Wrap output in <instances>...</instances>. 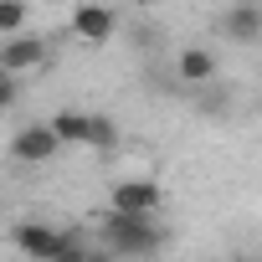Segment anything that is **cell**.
<instances>
[{
    "label": "cell",
    "instance_id": "cell-4",
    "mask_svg": "<svg viewBox=\"0 0 262 262\" xmlns=\"http://www.w3.org/2000/svg\"><path fill=\"white\" fill-rule=\"evenodd\" d=\"M57 149L62 144L52 134V123H26V128H16V139H11V160L16 165H47Z\"/></svg>",
    "mask_w": 262,
    "mask_h": 262
},
{
    "label": "cell",
    "instance_id": "cell-8",
    "mask_svg": "<svg viewBox=\"0 0 262 262\" xmlns=\"http://www.w3.org/2000/svg\"><path fill=\"white\" fill-rule=\"evenodd\" d=\"M221 31H226L231 41H242V47H252V41L262 36V11L252 6V0H242V6H231V11H226V21H221Z\"/></svg>",
    "mask_w": 262,
    "mask_h": 262
},
{
    "label": "cell",
    "instance_id": "cell-9",
    "mask_svg": "<svg viewBox=\"0 0 262 262\" xmlns=\"http://www.w3.org/2000/svg\"><path fill=\"white\" fill-rule=\"evenodd\" d=\"M52 134H57V144H62V149H67V144H88V113L62 108V113L52 118Z\"/></svg>",
    "mask_w": 262,
    "mask_h": 262
},
{
    "label": "cell",
    "instance_id": "cell-6",
    "mask_svg": "<svg viewBox=\"0 0 262 262\" xmlns=\"http://www.w3.org/2000/svg\"><path fill=\"white\" fill-rule=\"evenodd\" d=\"M113 31H118V16H113V6H103V0H82V6L72 11V36L103 47Z\"/></svg>",
    "mask_w": 262,
    "mask_h": 262
},
{
    "label": "cell",
    "instance_id": "cell-1",
    "mask_svg": "<svg viewBox=\"0 0 262 262\" xmlns=\"http://www.w3.org/2000/svg\"><path fill=\"white\" fill-rule=\"evenodd\" d=\"M98 221H103V247L118 252V257H149V252L165 247L155 216H128V211H113V206H108Z\"/></svg>",
    "mask_w": 262,
    "mask_h": 262
},
{
    "label": "cell",
    "instance_id": "cell-12",
    "mask_svg": "<svg viewBox=\"0 0 262 262\" xmlns=\"http://www.w3.org/2000/svg\"><path fill=\"white\" fill-rule=\"evenodd\" d=\"M16 88H21V77H16V72H0V113L16 103Z\"/></svg>",
    "mask_w": 262,
    "mask_h": 262
},
{
    "label": "cell",
    "instance_id": "cell-5",
    "mask_svg": "<svg viewBox=\"0 0 262 262\" xmlns=\"http://www.w3.org/2000/svg\"><path fill=\"white\" fill-rule=\"evenodd\" d=\"M160 201H165L160 180H118L113 195H108V206H113V211H128V216H155Z\"/></svg>",
    "mask_w": 262,
    "mask_h": 262
},
{
    "label": "cell",
    "instance_id": "cell-11",
    "mask_svg": "<svg viewBox=\"0 0 262 262\" xmlns=\"http://www.w3.org/2000/svg\"><path fill=\"white\" fill-rule=\"evenodd\" d=\"M26 31V0H0V36Z\"/></svg>",
    "mask_w": 262,
    "mask_h": 262
},
{
    "label": "cell",
    "instance_id": "cell-2",
    "mask_svg": "<svg viewBox=\"0 0 262 262\" xmlns=\"http://www.w3.org/2000/svg\"><path fill=\"white\" fill-rule=\"evenodd\" d=\"M11 247H16L21 257H36V262H82V257H88V247H82L77 236H67V231H57V226H47V221H16Z\"/></svg>",
    "mask_w": 262,
    "mask_h": 262
},
{
    "label": "cell",
    "instance_id": "cell-3",
    "mask_svg": "<svg viewBox=\"0 0 262 262\" xmlns=\"http://www.w3.org/2000/svg\"><path fill=\"white\" fill-rule=\"evenodd\" d=\"M41 62H47V41H41V36H31V31H11V36H0V72L26 77V72H36Z\"/></svg>",
    "mask_w": 262,
    "mask_h": 262
},
{
    "label": "cell",
    "instance_id": "cell-7",
    "mask_svg": "<svg viewBox=\"0 0 262 262\" xmlns=\"http://www.w3.org/2000/svg\"><path fill=\"white\" fill-rule=\"evenodd\" d=\"M216 72H221V62H216V52H211V47H185V52L175 57V77H180V82H190V88H206Z\"/></svg>",
    "mask_w": 262,
    "mask_h": 262
},
{
    "label": "cell",
    "instance_id": "cell-10",
    "mask_svg": "<svg viewBox=\"0 0 262 262\" xmlns=\"http://www.w3.org/2000/svg\"><path fill=\"white\" fill-rule=\"evenodd\" d=\"M88 144H98V149H113L118 144V123L108 113H88Z\"/></svg>",
    "mask_w": 262,
    "mask_h": 262
}]
</instances>
